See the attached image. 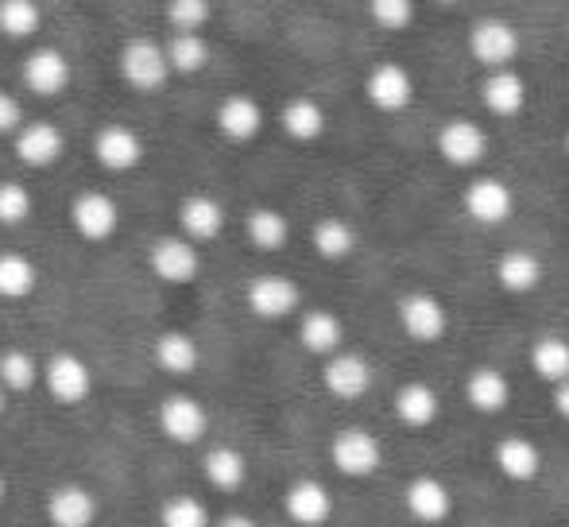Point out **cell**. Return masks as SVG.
<instances>
[{
  "instance_id": "obj_11",
  "label": "cell",
  "mask_w": 569,
  "mask_h": 527,
  "mask_svg": "<svg viewBox=\"0 0 569 527\" xmlns=\"http://www.w3.org/2000/svg\"><path fill=\"white\" fill-rule=\"evenodd\" d=\"M438 151L450 167H477L488 156V132L469 117H453L438 129Z\"/></svg>"
},
{
  "instance_id": "obj_45",
  "label": "cell",
  "mask_w": 569,
  "mask_h": 527,
  "mask_svg": "<svg viewBox=\"0 0 569 527\" xmlns=\"http://www.w3.org/2000/svg\"><path fill=\"white\" fill-rule=\"evenodd\" d=\"M4 497H8V477L0 474V505H4Z\"/></svg>"
},
{
  "instance_id": "obj_24",
  "label": "cell",
  "mask_w": 569,
  "mask_h": 527,
  "mask_svg": "<svg viewBox=\"0 0 569 527\" xmlns=\"http://www.w3.org/2000/svg\"><path fill=\"white\" fill-rule=\"evenodd\" d=\"M465 399L472 404V411L480 415H496L511 404V385L496 365H480L465 377Z\"/></svg>"
},
{
  "instance_id": "obj_33",
  "label": "cell",
  "mask_w": 569,
  "mask_h": 527,
  "mask_svg": "<svg viewBox=\"0 0 569 527\" xmlns=\"http://www.w3.org/2000/svg\"><path fill=\"white\" fill-rule=\"evenodd\" d=\"M0 385H4L8 396L31 392L36 385H43V365L23 349H4L0 354Z\"/></svg>"
},
{
  "instance_id": "obj_19",
  "label": "cell",
  "mask_w": 569,
  "mask_h": 527,
  "mask_svg": "<svg viewBox=\"0 0 569 527\" xmlns=\"http://www.w3.org/2000/svg\"><path fill=\"white\" fill-rule=\"evenodd\" d=\"M403 505L419 524H442V520H450V513H453V493L446 481H438V477L427 474V477H415V481L407 485Z\"/></svg>"
},
{
  "instance_id": "obj_20",
  "label": "cell",
  "mask_w": 569,
  "mask_h": 527,
  "mask_svg": "<svg viewBox=\"0 0 569 527\" xmlns=\"http://www.w3.org/2000/svg\"><path fill=\"white\" fill-rule=\"evenodd\" d=\"M179 229L187 241H218L226 229V206L210 195H190L179 206Z\"/></svg>"
},
{
  "instance_id": "obj_41",
  "label": "cell",
  "mask_w": 569,
  "mask_h": 527,
  "mask_svg": "<svg viewBox=\"0 0 569 527\" xmlns=\"http://www.w3.org/2000/svg\"><path fill=\"white\" fill-rule=\"evenodd\" d=\"M372 20L380 23V28H388V31H399V28H407V23L415 20V4L411 0H372Z\"/></svg>"
},
{
  "instance_id": "obj_6",
  "label": "cell",
  "mask_w": 569,
  "mask_h": 527,
  "mask_svg": "<svg viewBox=\"0 0 569 527\" xmlns=\"http://www.w3.org/2000/svg\"><path fill=\"white\" fill-rule=\"evenodd\" d=\"M399 326H403V334L411 341L430 346V341L446 338V330H450V315H446V302L438 299V295L411 291V295L399 299Z\"/></svg>"
},
{
  "instance_id": "obj_13",
  "label": "cell",
  "mask_w": 569,
  "mask_h": 527,
  "mask_svg": "<svg viewBox=\"0 0 569 527\" xmlns=\"http://www.w3.org/2000/svg\"><path fill=\"white\" fill-rule=\"evenodd\" d=\"M23 86L39 98H54L70 86V59L59 47H36L23 59Z\"/></svg>"
},
{
  "instance_id": "obj_37",
  "label": "cell",
  "mask_w": 569,
  "mask_h": 527,
  "mask_svg": "<svg viewBox=\"0 0 569 527\" xmlns=\"http://www.w3.org/2000/svg\"><path fill=\"white\" fill-rule=\"evenodd\" d=\"M163 47H167V59H171L174 74H198V70L206 67V59H210V47H206L202 36H182V31H174Z\"/></svg>"
},
{
  "instance_id": "obj_38",
  "label": "cell",
  "mask_w": 569,
  "mask_h": 527,
  "mask_svg": "<svg viewBox=\"0 0 569 527\" xmlns=\"http://www.w3.org/2000/svg\"><path fill=\"white\" fill-rule=\"evenodd\" d=\"M31 218V190L16 179H0V226H23Z\"/></svg>"
},
{
  "instance_id": "obj_16",
  "label": "cell",
  "mask_w": 569,
  "mask_h": 527,
  "mask_svg": "<svg viewBox=\"0 0 569 527\" xmlns=\"http://www.w3.org/2000/svg\"><path fill=\"white\" fill-rule=\"evenodd\" d=\"M283 508L299 527H322L333 516V497L322 481L302 477V481H295L291 489L283 493Z\"/></svg>"
},
{
  "instance_id": "obj_25",
  "label": "cell",
  "mask_w": 569,
  "mask_h": 527,
  "mask_svg": "<svg viewBox=\"0 0 569 527\" xmlns=\"http://www.w3.org/2000/svg\"><path fill=\"white\" fill-rule=\"evenodd\" d=\"M438 415H442V399H438L430 385H422V380H411V385H403L396 392V419L403 427L427 430L438 422Z\"/></svg>"
},
{
  "instance_id": "obj_40",
  "label": "cell",
  "mask_w": 569,
  "mask_h": 527,
  "mask_svg": "<svg viewBox=\"0 0 569 527\" xmlns=\"http://www.w3.org/2000/svg\"><path fill=\"white\" fill-rule=\"evenodd\" d=\"M167 23L182 36H202V28L210 23V4L206 0H174V4H167Z\"/></svg>"
},
{
  "instance_id": "obj_15",
  "label": "cell",
  "mask_w": 569,
  "mask_h": 527,
  "mask_svg": "<svg viewBox=\"0 0 569 527\" xmlns=\"http://www.w3.org/2000/svg\"><path fill=\"white\" fill-rule=\"evenodd\" d=\"M322 385H326V392L338 396V399H360L368 388H372V365H368L360 354H352V349H341L338 357L326 361Z\"/></svg>"
},
{
  "instance_id": "obj_14",
  "label": "cell",
  "mask_w": 569,
  "mask_h": 527,
  "mask_svg": "<svg viewBox=\"0 0 569 527\" xmlns=\"http://www.w3.org/2000/svg\"><path fill=\"white\" fill-rule=\"evenodd\" d=\"M16 148V159L28 167H51L62 159V151H67V136H62L59 125L51 121H31L23 125L20 136L12 140Z\"/></svg>"
},
{
  "instance_id": "obj_2",
  "label": "cell",
  "mask_w": 569,
  "mask_h": 527,
  "mask_svg": "<svg viewBox=\"0 0 569 527\" xmlns=\"http://www.w3.org/2000/svg\"><path fill=\"white\" fill-rule=\"evenodd\" d=\"M469 51L488 74H492V70H511V62H516V54H519V36L508 20L485 16V20H477L469 28Z\"/></svg>"
},
{
  "instance_id": "obj_47",
  "label": "cell",
  "mask_w": 569,
  "mask_h": 527,
  "mask_svg": "<svg viewBox=\"0 0 569 527\" xmlns=\"http://www.w3.org/2000/svg\"><path fill=\"white\" fill-rule=\"evenodd\" d=\"M566 151H569V132H566Z\"/></svg>"
},
{
  "instance_id": "obj_8",
  "label": "cell",
  "mask_w": 569,
  "mask_h": 527,
  "mask_svg": "<svg viewBox=\"0 0 569 527\" xmlns=\"http://www.w3.org/2000/svg\"><path fill=\"white\" fill-rule=\"evenodd\" d=\"M43 388H47V396H51L54 404L74 407V404H82V399L90 396L93 372H90V365H86L82 357L62 349V354H54L51 361L43 365Z\"/></svg>"
},
{
  "instance_id": "obj_43",
  "label": "cell",
  "mask_w": 569,
  "mask_h": 527,
  "mask_svg": "<svg viewBox=\"0 0 569 527\" xmlns=\"http://www.w3.org/2000/svg\"><path fill=\"white\" fill-rule=\"evenodd\" d=\"M555 411L569 422V380H566V385H558V388H555Z\"/></svg>"
},
{
  "instance_id": "obj_31",
  "label": "cell",
  "mask_w": 569,
  "mask_h": 527,
  "mask_svg": "<svg viewBox=\"0 0 569 527\" xmlns=\"http://www.w3.org/2000/svg\"><path fill=\"white\" fill-rule=\"evenodd\" d=\"M531 369H535V377H542L550 388L566 385L569 380V341L558 338V334H542V338H535Z\"/></svg>"
},
{
  "instance_id": "obj_26",
  "label": "cell",
  "mask_w": 569,
  "mask_h": 527,
  "mask_svg": "<svg viewBox=\"0 0 569 527\" xmlns=\"http://www.w3.org/2000/svg\"><path fill=\"white\" fill-rule=\"evenodd\" d=\"M151 357L171 377H190L202 365V349H198V341L187 330H163L156 338V346H151Z\"/></svg>"
},
{
  "instance_id": "obj_32",
  "label": "cell",
  "mask_w": 569,
  "mask_h": 527,
  "mask_svg": "<svg viewBox=\"0 0 569 527\" xmlns=\"http://www.w3.org/2000/svg\"><path fill=\"white\" fill-rule=\"evenodd\" d=\"M244 233L260 252H279L287 245V237H291V221L279 210H271V206H260V210H252L244 218Z\"/></svg>"
},
{
  "instance_id": "obj_30",
  "label": "cell",
  "mask_w": 569,
  "mask_h": 527,
  "mask_svg": "<svg viewBox=\"0 0 569 527\" xmlns=\"http://www.w3.org/2000/svg\"><path fill=\"white\" fill-rule=\"evenodd\" d=\"M279 125H283V132L291 136V140L315 143V140H322V132H326V109L318 106L315 98H291L283 106V113H279Z\"/></svg>"
},
{
  "instance_id": "obj_7",
  "label": "cell",
  "mask_w": 569,
  "mask_h": 527,
  "mask_svg": "<svg viewBox=\"0 0 569 527\" xmlns=\"http://www.w3.org/2000/svg\"><path fill=\"white\" fill-rule=\"evenodd\" d=\"M461 206L477 226L492 229V226H503V221L516 213V195H511L508 182L492 179V175H480V179H472L469 187H465Z\"/></svg>"
},
{
  "instance_id": "obj_28",
  "label": "cell",
  "mask_w": 569,
  "mask_h": 527,
  "mask_svg": "<svg viewBox=\"0 0 569 527\" xmlns=\"http://www.w3.org/2000/svg\"><path fill=\"white\" fill-rule=\"evenodd\" d=\"M496 284L508 295H531L542 284V260L535 252L511 249L496 260Z\"/></svg>"
},
{
  "instance_id": "obj_12",
  "label": "cell",
  "mask_w": 569,
  "mask_h": 527,
  "mask_svg": "<svg viewBox=\"0 0 569 527\" xmlns=\"http://www.w3.org/2000/svg\"><path fill=\"white\" fill-rule=\"evenodd\" d=\"M365 98H368V106L380 109V113H403V109L415 101V82L403 67H396V62H380V67L368 70Z\"/></svg>"
},
{
  "instance_id": "obj_3",
  "label": "cell",
  "mask_w": 569,
  "mask_h": 527,
  "mask_svg": "<svg viewBox=\"0 0 569 527\" xmlns=\"http://www.w3.org/2000/svg\"><path fill=\"white\" fill-rule=\"evenodd\" d=\"M120 74L132 90H163L167 78L174 74L171 59H167V47L163 43H151V39H132V43L120 51Z\"/></svg>"
},
{
  "instance_id": "obj_27",
  "label": "cell",
  "mask_w": 569,
  "mask_h": 527,
  "mask_svg": "<svg viewBox=\"0 0 569 527\" xmlns=\"http://www.w3.org/2000/svg\"><path fill=\"white\" fill-rule=\"evenodd\" d=\"M496 469H500L508 481H516V485H531L535 477L542 474V454H539V446L535 443H527V438H519V435H511V438H503L500 446H496Z\"/></svg>"
},
{
  "instance_id": "obj_42",
  "label": "cell",
  "mask_w": 569,
  "mask_h": 527,
  "mask_svg": "<svg viewBox=\"0 0 569 527\" xmlns=\"http://www.w3.org/2000/svg\"><path fill=\"white\" fill-rule=\"evenodd\" d=\"M23 129V109H20V101L12 98L8 90H0V136H20Z\"/></svg>"
},
{
  "instance_id": "obj_9",
  "label": "cell",
  "mask_w": 569,
  "mask_h": 527,
  "mask_svg": "<svg viewBox=\"0 0 569 527\" xmlns=\"http://www.w3.org/2000/svg\"><path fill=\"white\" fill-rule=\"evenodd\" d=\"M70 226H74V233L82 237V241L101 245L117 233L120 206L109 195H101V190H82V195L74 198V206H70Z\"/></svg>"
},
{
  "instance_id": "obj_18",
  "label": "cell",
  "mask_w": 569,
  "mask_h": 527,
  "mask_svg": "<svg viewBox=\"0 0 569 527\" xmlns=\"http://www.w3.org/2000/svg\"><path fill=\"white\" fill-rule=\"evenodd\" d=\"M143 151L148 148H143L140 132L128 125H106L93 140V156L106 171H132V167H140Z\"/></svg>"
},
{
  "instance_id": "obj_36",
  "label": "cell",
  "mask_w": 569,
  "mask_h": 527,
  "mask_svg": "<svg viewBox=\"0 0 569 527\" xmlns=\"http://www.w3.org/2000/svg\"><path fill=\"white\" fill-rule=\"evenodd\" d=\"M43 28V12L36 0H0V31L8 39H31Z\"/></svg>"
},
{
  "instance_id": "obj_39",
  "label": "cell",
  "mask_w": 569,
  "mask_h": 527,
  "mask_svg": "<svg viewBox=\"0 0 569 527\" xmlns=\"http://www.w3.org/2000/svg\"><path fill=\"white\" fill-rule=\"evenodd\" d=\"M159 527H210V513L198 497H171L159 513Z\"/></svg>"
},
{
  "instance_id": "obj_22",
  "label": "cell",
  "mask_w": 569,
  "mask_h": 527,
  "mask_svg": "<svg viewBox=\"0 0 569 527\" xmlns=\"http://www.w3.org/2000/svg\"><path fill=\"white\" fill-rule=\"evenodd\" d=\"M218 129L226 140L232 143H248L256 140L263 129V109L256 98H248V93H232L218 106Z\"/></svg>"
},
{
  "instance_id": "obj_4",
  "label": "cell",
  "mask_w": 569,
  "mask_h": 527,
  "mask_svg": "<svg viewBox=\"0 0 569 527\" xmlns=\"http://www.w3.org/2000/svg\"><path fill=\"white\" fill-rule=\"evenodd\" d=\"M159 430L171 443L194 446L210 435V411H206L202 399H194L190 392H171L159 404Z\"/></svg>"
},
{
  "instance_id": "obj_1",
  "label": "cell",
  "mask_w": 569,
  "mask_h": 527,
  "mask_svg": "<svg viewBox=\"0 0 569 527\" xmlns=\"http://www.w3.org/2000/svg\"><path fill=\"white\" fill-rule=\"evenodd\" d=\"M244 302L256 318L263 322H283V318L299 315L302 307V291L295 279L279 276V271H263V276H252L244 287Z\"/></svg>"
},
{
  "instance_id": "obj_5",
  "label": "cell",
  "mask_w": 569,
  "mask_h": 527,
  "mask_svg": "<svg viewBox=\"0 0 569 527\" xmlns=\"http://www.w3.org/2000/svg\"><path fill=\"white\" fill-rule=\"evenodd\" d=\"M330 461L345 477H372L376 469L383 466V450H380V443H376L372 430L345 427L330 443Z\"/></svg>"
},
{
  "instance_id": "obj_21",
  "label": "cell",
  "mask_w": 569,
  "mask_h": 527,
  "mask_svg": "<svg viewBox=\"0 0 569 527\" xmlns=\"http://www.w3.org/2000/svg\"><path fill=\"white\" fill-rule=\"evenodd\" d=\"M480 101L492 117H519L527 109V78L516 70H492L480 86Z\"/></svg>"
},
{
  "instance_id": "obj_10",
  "label": "cell",
  "mask_w": 569,
  "mask_h": 527,
  "mask_svg": "<svg viewBox=\"0 0 569 527\" xmlns=\"http://www.w3.org/2000/svg\"><path fill=\"white\" fill-rule=\"evenodd\" d=\"M148 264L163 284H194L198 271H202V257H198V245L187 237H159L148 249Z\"/></svg>"
},
{
  "instance_id": "obj_17",
  "label": "cell",
  "mask_w": 569,
  "mask_h": 527,
  "mask_svg": "<svg viewBox=\"0 0 569 527\" xmlns=\"http://www.w3.org/2000/svg\"><path fill=\"white\" fill-rule=\"evenodd\" d=\"M51 527H93L98 524V497L86 485H59L47 497Z\"/></svg>"
},
{
  "instance_id": "obj_34",
  "label": "cell",
  "mask_w": 569,
  "mask_h": 527,
  "mask_svg": "<svg viewBox=\"0 0 569 527\" xmlns=\"http://www.w3.org/2000/svg\"><path fill=\"white\" fill-rule=\"evenodd\" d=\"M310 241H315L318 257L338 264V260H349L352 252H357V229L341 218H322L315 226V233H310Z\"/></svg>"
},
{
  "instance_id": "obj_23",
  "label": "cell",
  "mask_w": 569,
  "mask_h": 527,
  "mask_svg": "<svg viewBox=\"0 0 569 527\" xmlns=\"http://www.w3.org/2000/svg\"><path fill=\"white\" fill-rule=\"evenodd\" d=\"M299 341L307 354L315 357H338L341 354V341H345V326L333 310H307L299 318Z\"/></svg>"
},
{
  "instance_id": "obj_46",
  "label": "cell",
  "mask_w": 569,
  "mask_h": 527,
  "mask_svg": "<svg viewBox=\"0 0 569 527\" xmlns=\"http://www.w3.org/2000/svg\"><path fill=\"white\" fill-rule=\"evenodd\" d=\"M4 407H8V392H4V385H0V415H4Z\"/></svg>"
},
{
  "instance_id": "obj_44",
  "label": "cell",
  "mask_w": 569,
  "mask_h": 527,
  "mask_svg": "<svg viewBox=\"0 0 569 527\" xmlns=\"http://www.w3.org/2000/svg\"><path fill=\"white\" fill-rule=\"evenodd\" d=\"M218 527H260V524H256L252 516H244V513H229Z\"/></svg>"
},
{
  "instance_id": "obj_35",
  "label": "cell",
  "mask_w": 569,
  "mask_h": 527,
  "mask_svg": "<svg viewBox=\"0 0 569 527\" xmlns=\"http://www.w3.org/2000/svg\"><path fill=\"white\" fill-rule=\"evenodd\" d=\"M39 284V268L23 252H0V299H28Z\"/></svg>"
},
{
  "instance_id": "obj_29",
  "label": "cell",
  "mask_w": 569,
  "mask_h": 527,
  "mask_svg": "<svg viewBox=\"0 0 569 527\" xmlns=\"http://www.w3.org/2000/svg\"><path fill=\"white\" fill-rule=\"evenodd\" d=\"M202 474L218 493H237L248 481V458L237 446H213L202 458Z\"/></svg>"
}]
</instances>
